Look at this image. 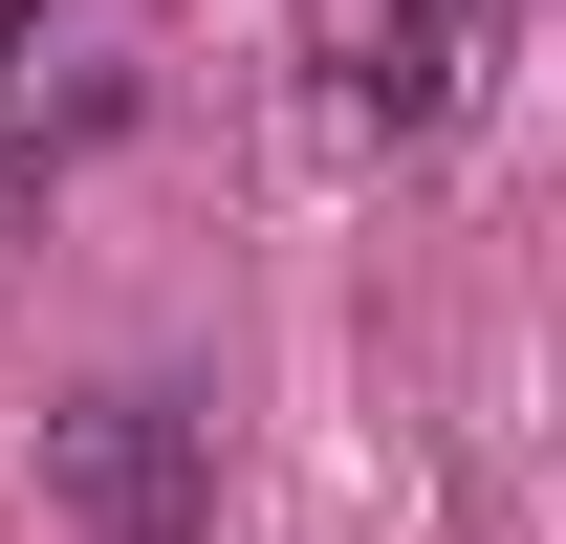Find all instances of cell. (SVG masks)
Returning a JSON list of instances; mask_svg holds the SVG:
<instances>
[{"label": "cell", "mask_w": 566, "mask_h": 544, "mask_svg": "<svg viewBox=\"0 0 566 544\" xmlns=\"http://www.w3.org/2000/svg\"><path fill=\"white\" fill-rule=\"evenodd\" d=\"M22 479H44V523H87V544H197V393H175V370H87V393L22 414Z\"/></svg>", "instance_id": "1"}, {"label": "cell", "mask_w": 566, "mask_h": 544, "mask_svg": "<svg viewBox=\"0 0 566 544\" xmlns=\"http://www.w3.org/2000/svg\"><path fill=\"white\" fill-rule=\"evenodd\" d=\"M458 66H480V0H392V22H370V109H392V132H436V109H458Z\"/></svg>", "instance_id": "2"}]
</instances>
